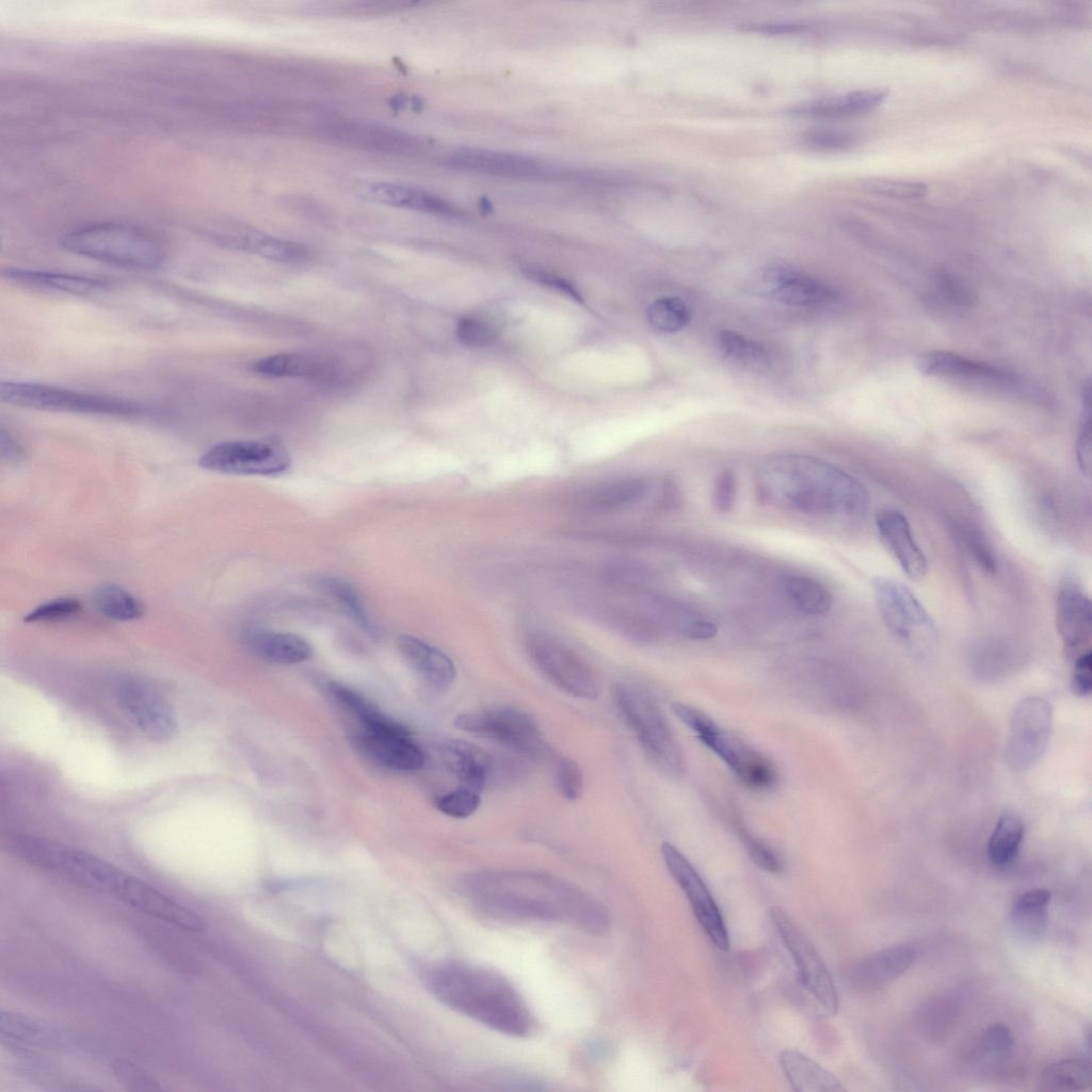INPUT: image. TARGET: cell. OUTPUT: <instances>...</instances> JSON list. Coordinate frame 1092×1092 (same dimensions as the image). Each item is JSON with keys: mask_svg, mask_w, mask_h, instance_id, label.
<instances>
[{"mask_svg": "<svg viewBox=\"0 0 1092 1092\" xmlns=\"http://www.w3.org/2000/svg\"><path fill=\"white\" fill-rule=\"evenodd\" d=\"M461 889L478 911L492 918L564 924L593 935H604L610 928L609 912L600 901L549 873L477 871L462 879Z\"/></svg>", "mask_w": 1092, "mask_h": 1092, "instance_id": "1", "label": "cell"}, {"mask_svg": "<svg viewBox=\"0 0 1092 1092\" xmlns=\"http://www.w3.org/2000/svg\"><path fill=\"white\" fill-rule=\"evenodd\" d=\"M757 499L768 505L810 515L862 516L866 488L854 477L814 456L773 454L756 476Z\"/></svg>", "mask_w": 1092, "mask_h": 1092, "instance_id": "2", "label": "cell"}, {"mask_svg": "<svg viewBox=\"0 0 1092 1092\" xmlns=\"http://www.w3.org/2000/svg\"><path fill=\"white\" fill-rule=\"evenodd\" d=\"M422 979L443 1005L502 1034L529 1037L534 1015L513 984L494 969L462 961L425 966Z\"/></svg>", "mask_w": 1092, "mask_h": 1092, "instance_id": "3", "label": "cell"}, {"mask_svg": "<svg viewBox=\"0 0 1092 1092\" xmlns=\"http://www.w3.org/2000/svg\"><path fill=\"white\" fill-rule=\"evenodd\" d=\"M60 244L76 255L129 269H158L167 258L166 246L157 235L117 222L73 227L62 234Z\"/></svg>", "mask_w": 1092, "mask_h": 1092, "instance_id": "4", "label": "cell"}, {"mask_svg": "<svg viewBox=\"0 0 1092 1092\" xmlns=\"http://www.w3.org/2000/svg\"><path fill=\"white\" fill-rule=\"evenodd\" d=\"M5 846L11 853L27 863L58 873L84 887L112 895L129 874L86 851L35 835H10Z\"/></svg>", "mask_w": 1092, "mask_h": 1092, "instance_id": "5", "label": "cell"}, {"mask_svg": "<svg viewBox=\"0 0 1092 1092\" xmlns=\"http://www.w3.org/2000/svg\"><path fill=\"white\" fill-rule=\"evenodd\" d=\"M613 701L649 762L668 777H681L686 771L682 752L654 697L635 684L619 682Z\"/></svg>", "mask_w": 1092, "mask_h": 1092, "instance_id": "6", "label": "cell"}, {"mask_svg": "<svg viewBox=\"0 0 1092 1092\" xmlns=\"http://www.w3.org/2000/svg\"><path fill=\"white\" fill-rule=\"evenodd\" d=\"M454 726L533 760L556 758L536 722L515 708L497 707L462 713L454 719Z\"/></svg>", "mask_w": 1092, "mask_h": 1092, "instance_id": "7", "label": "cell"}, {"mask_svg": "<svg viewBox=\"0 0 1092 1092\" xmlns=\"http://www.w3.org/2000/svg\"><path fill=\"white\" fill-rule=\"evenodd\" d=\"M0 399L20 407L77 414L121 416L140 410L123 399L31 382H1Z\"/></svg>", "mask_w": 1092, "mask_h": 1092, "instance_id": "8", "label": "cell"}, {"mask_svg": "<svg viewBox=\"0 0 1092 1092\" xmlns=\"http://www.w3.org/2000/svg\"><path fill=\"white\" fill-rule=\"evenodd\" d=\"M872 587L887 629L913 651L931 648L937 640L935 623L911 590L887 577L874 578Z\"/></svg>", "mask_w": 1092, "mask_h": 1092, "instance_id": "9", "label": "cell"}, {"mask_svg": "<svg viewBox=\"0 0 1092 1092\" xmlns=\"http://www.w3.org/2000/svg\"><path fill=\"white\" fill-rule=\"evenodd\" d=\"M526 649L535 668L557 688L582 700H595L600 692L596 673L588 661L560 639L533 632Z\"/></svg>", "mask_w": 1092, "mask_h": 1092, "instance_id": "10", "label": "cell"}, {"mask_svg": "<svg viewBox=\"0 0 1092 1092\" xmlns=\"http://www.w3.org/2000/svg\"><path fill=\"white\" fill-rule=\"evenodd\" d=\"M917 367L921 373L931 376L1041 402L1044 398L1042 391L1014 373L949 352L925 353L917 359Z\"/></svg>", "mask_w": 1092, "mask_h": 1092, "instance_id": "11", "label": "cell"}, {"mask_svg": "<svg viewBox=\"0 0 1092 1092\" xmlns=\"http://www.w3.org/2000/svg\"><path fill=\"white\" fill-rule=\"evenodd\" d=\"M770 916L782 942L791 954L802 983L829 1014L835 1015L838 1010V996L820 954L782 908H771Z\"/></svg>", "mask_w": 1092, "mask_h": 1092, "instance_id": "12", "label": "cell"}, {"mask_svg": "<svg viewBox=\"0 0 1092 1092\" xmlns=\"http://www.w3.org/2000/svg\"><path fill=\"white\" fill-rule=\"evenodd\" d=\"M199 466L229 475L273 476L287 470L289 453L280 446L260 440H228L210 447Z\"/></svg>", "mask_w": 1092, "mask_h": 1092, "instance_id": "13", "label": "cell"}, {"mask_svg": "<svg viewBox=\"0 0 1092 1092\" xmlns=\"http://www.w3.org/2000/svg\"><path fill=\"white\" fill-rule=\"evenodd\" d=\"M121 709L147 738L163 742L177 732V719L168 701L149 684L138 678L122 679L115 690Z\"/></svg>", "mask_w": 1092, "mask_h": 1092, "instance_id": "14", "label": "cell"}, {"mask_svg": "<svg viewBox=\"0 0 1092 1092\" xmlns=\"http://www.w3.org/2000/svg\"><path fill=\"white\" fill-rule=\"evenodd\" d=\"M661 854L670 873L685 893L694 916L711 943L721 950H727L729 936L722 913L696 869L676 847L669 842L661 845Z\"/></svg>", "mask_w": 1092, "mask_h": 1092, "instance_id": "15", "label": "cell"}, {"mask_svg": "<svg viewBox=\"0 0 1092 1092\" xmlns=\"http://www.w3.org/2000/svg\"><path fill=\"white\" fill-rule=\"evenodd\" d=\"M698 740L719 756L748 788L765 790L774 786L773 762L741 740L720 728L711 719L695 733Z\"/></svg>", "mask_w": 1092, "mask_h": 1092, "instance_id": "16", "label": "cell"}, {"mask_svg": "<svg viewBox=\"0 0 1092 1092\" xmlns=\"http://www.w3.org/2000/svg\"><path fill=\"white\" fill-rule=\"evenodd\" d=\"M750 288L757 296L796 307H823L837 300L829 285L782 267L758 270L751 277Z\"/></svg>", "mask_w": 1092, "mask_h": 1092, "instance_id": "17", "label": "cell"}, {"mask_svg": "<svg viewBox=\"0 0 1092 1092\" xmlns=\"http://www.w3.org/2000/svg\"><path fill=\"white\" fill-rule=\"evenodd\" d=\"M445 164L454 170L512 179H549L565 172L529 156L469 147L450 152Z\"/></svg>", "mask_w": 1092, "mask_h": 1092, "instance_id": "18", "label": "cell"}, {"mask_svg": "<svg viewBox=\"0 0 1092 1092\" xmlns=\"http://www.w3.org/2000/svg\"><path fill=\"white\" fill-rule=\"evenodd\" d=\"M209 241L224 247L244 251L275 261H298L307 257L302 244L279 239L251 227L230 222H212L199 227Z\"/></svg>", "mask_w": 1092, "mask_h": 1092, "instance_id": "19", "label": "cell"}, {"mask_svg": "<svg viewBox=\"0 0 1092 1092\" xmlns=\"http://www.w3.org/2000/svg\"><path fill=\"white\" fill-rule=\"evenodd\" d=\"M323 134L344 146L383 154L410 155L419 150L421 143L413 134L373 123L337 119L323 126Z\"/></svg>", "mask_w": 1092, "mask_h": 1092, "instance_id": "20", "label": "cell"}, {"mask_svg": "<svg viewBox=\"0 0 1092 1092\" xmlns=\"http://www.w3.org/2000/svg\"><path fill=\"white\" fill-rule=\"evenodd\" d=\"M1056 626L1069 658L1087 652L1092 632V610L1089 596L1073 579H1065L1056 597ZM1089 651V649H1088Z\"/></svg>", "mask_w": 1092, "mask_h": 1092, "instance_id": "21", "label": "cell"}, {"mask_svg": "<svg viewBox=\"0 0 1092 1092\" xmlns=\"http://www.w3.org/2000/svg\"><path fill=\"white\" fill-rule=\"evenodd\" d=\"M1049 728L1050 711L1046 702L1028 698L1017 706L1008 744L1014 767L1026 768L1038 759L1046 745Z\"/></svg>", "mask_w": 1092, "mask_h": 1092, "instance_id": "22", "label": "cell"}, {"mask_svg": "<svg viewBox=\"0 0 1092 1092\" xmlns=\"http://www.w3.org/2000/svg\"><path fill=\"white\" fill-rule=\"evenodd\" d=\"M114 896L143 913L187 931L199 932L206 927L204 919L196 913L130 874L127 876Z\"/></svg>", "mask_w": 1092, "mask_h": 1092, "instance_id": "23", "label": "cell"}, {"mask_svg": "<svg viewBox=\"0 0 1092 1092\" xmlns=\"http://www.w3.org/2000/svg\"><path fill=\"white\" fill-rule=\"evenodd\" d=\"M918 951L908 944L879 950L855 963L849 980L861 992L881 990L902 976L916 961Z\"/></svg>", "mask_w": 1092, "mask_h": 1092, "instance_id": "24", "label": "cell"}, {"mask_svg": "<svg viewBox=\"0 0 1092 1092\" xmlns=\"http://www.w3.org/2000/svg\"><path fill=\"white\" fill-rule=\"evenodd\" d=\"M879 536L903 572L912 579L927 573V559L916 543L906 517L894 509L880 510L876 515Z\"/></svg>", "mask_w": 1092, "mask_h": 1092, "instance_id": "25", "label": "cell"}, {"mask_svg": "<svg viewBox=\"0 0 1092 1092\" xmlns=\"http://www.w3.org/2000/svg\"><path fill=\"white\" fill-rule=\"evenodd\" d=\"M441 757L461 786L481 792L500 770L485 750L466 740L450 739L441 745Z\"/></svg>", "mask_w": 1092, "mask_h": 1092, "instance_id": "26", "label": "cell"}, {"mask_svg": "<svg viewBox=\"0 0 1092 1092\" xmlns=\"http://www.w3.org/2000/svg\"><path fill=\"white\" fill-rule=\"evenodd\" d=\"M353 743L381 765L398 771H416L424 764V754L411 735L364 730Z\"/></svg>", "mask_w": 1092, "mask_h": 1092, "instance_id": "27", "label": "cell"}, {"mask_svg": "<svg viewBox=\"0 0 1092 1092\" xmlns=\"http://www.w3.org/2000/svg\"><path fill=\"white\" fill-rule=\"evenodd\" d=\"M2 276L28 289L77 296L97 295L110 287L105 279L23 268L4 269Z\"/></svg>", "mask_w": 1092, "mask_h": 1092, "instance_id": "28", "label": "cell"}, {"mask_svg": "<svg viewBox=\"0 0 1092 1092\" xmlns=\"http://www.w3.org/2000/svg\"><path fill=\"white\" fill-rule=\"evenodd\" d=\"M397 646L407 664L431 687L444 690L454 681V663L443 651L408 635L400 636Z\"/></svg>", "mask_w": 1092, "mask_h": 1092, "instance_id": "29", "label": "cell"}, {"mask_svg": "<svg viewBox=\"0 0 1092 1092\" xmlns=\"http://www.w3.org/2000/svg\"><path fill=\"white\" fill-rule=\"evenodd\" d=\"M363 196L371 202L424 213L450 216L455 209L441 197L423 189L390 181H375L363 188Z\"/></svg>", "mask_w": 1092, "mask_h": 1092, "instance_id": "30", "label": "cell"}, {"mask_svg": "<svg viewBox=\"0 0 1092 1092\" xmlns=\"http://www.w3.org/2000/svg\"><path fill=\"white\" fill-rule=\"evenodd\" d=\"M245 642L259 658L276 664L301 663L311 655L308 642L289 632L251 630L245 635Z\"/></svg>", "mask_w": 1092, "mask_h": 1092, "instance_id": "31", "label": "cell"}, {"mask_svg": "<svg viewBox=\"0 0 1092 1092\" xmlns=\"http://www.w3.org/2000/svg\"><path fill=\"white\" fill-rule=\"evenodd\" d=\"M782 1070L797 1092L844 1091L841 1082L830 1071L797 1050H784L780 1055Z\"/></svg>", "mask_w": 1092, "mask_h": 1092, "instance_id": "32", "label": "cell"}, {"mask_svg": "<svg viewBox=\"0 0 1092 1092\" xmlns=\"http://www.w3.org/2000/svg\"><path fill=\"white\" fill-rule=\"evenodd\" d=\"M1050 899V892L1044 888L1027 890L1015 899L1010 911V922L1019 938L1033 942L1044 935Z\"/></svg>", "mask_w": 1092, "mask_h": 1092, "instance_id": "33", "label": "cell"}, {"mask_svg": "<svg viewBox=\"0 0 1092 1092\" xmlns=\"http://www.w3.org/2000/svg\"><path fill=\"white\" fill-rule=\"evenodd\" d=\"M258 374L278 378H326L334 372L333 363L305 353H278L260 358L252 365Z\"/></svg>", "mask_w": 1092, "mask_h": 1092, "instance_id": "34", "label": "cell"}, {"mask_svg": "<svg viewBox=\"0 0 1092 1092\" xmlns=\"http://www.w3.org/2000/svg\"><path fill=\"white\" fill-rule=\"evenodd\" d=\"M649 491V483L641 477H624L604 482L585 494L584 503L598 511H614L641 501Z\"/></svg>", "mask_w": 1092, "mask_h": 1092, "instance_id": "35", "label": "cell"}, {"mask_svg": "<svg viewBox=\"0 0 1092 1092\" xmlns=\"http://www.w3.org/2000/svg\"><path fill=\"white\" fill-rule=\"evenodd\" d=\"M888 96L883 87L858 90L832 98L822 99L799 109L815 116L844 117L868 113L878 108Z\"/></svg>", "mask_w": 1092, "mask_h": 1092, "instance_id": "36", "label": "cell"}, {"mask_svg": "<svg viewBox=\"0 0 1092 1092\" xmlns=\"http://www.w3.org/2000/svg\"><path fill=\"white\" fill-rule=\"evenodd\" d=\"M327 689L338 703L360 721L365 730L403 733L407 729L400 722L384 714L356 690L338 681H331Z\"/></svg>", "mask_w": 1092, "mask_h": 1092, "instance_id": "37", "label": "cell"}, {"mask_svg": "<svg viewBox=\"0 0 1092 1092\" xmlns=\"http://www.w3.org/2000/svg\"><path fill=\"white\" fill-rule=\"evenodd\" d=\"M1091 1064L1086 1059L1067 1058L1056 1061L1041 1073L1042 1091H1083L1091 1087Z\"/></svg>", "mask_w": 1092, "mask_h": 1092, "instance_id": "38", "label": "cell"}, {"mask_svg": "<svg viewBox=\"0 0 1092 1092\" xmlns=\"http://www.w3.org/2000/svg\"><path fill=\"white\" fill-rule=\"evenodd\" d=\"M784 593L791 604L801 612L818 616L830 611L833 596L820 581L807 576H788L785 578Z\"/></svg>", "mask_w": 1092, "mask_h": 1092, "instance_id": "39", "label": "cell"}, {"mask_svg": "<svg viewBox=\"0 0 1092 1092\" xmlns=\"http://www.w3.org/2000/svg\"><path fill=\"white\" fill-rule=\"evenodd\" d=\"M316 584L321 592L335 600L365 632L372 638L378 636L375 624L370 619L357 591L349 581L339 577L321 576L316 580Z\"/></svg>", "mask_w": 1092, "mask_h": 1092, "instance_id": "40", "label": "cell"}, {"mask_svg": "<svg viewBox=\"0 0 1092 1092\" xmlns=\"http://www.w3.org/2000/svg\"><path fill=\"white\" fill-rule=\"evenodd\" d=\"M1023 836L1021 818L1011 813L1001 815L989 839V860L996 866L1010 864L1018 854Z\"/></svg>", "mask_w": 1092, "mask_h": 1092, "instance_id": "41", "label": "cell"}, {"mask_svg": "<svg viewBox=\"0 0 1092 1092\" xmlns=\"http://www.w3.org/2000/svg\"><path fill=\"white\" fill-rule=\"evenodd\" d=\"M717 339L721 353L729 362L751 371L768 368L770 357L760 343L733 331H721Z\"/></svg>", "mask_w": 1092, "mask_h": 1092, "instance_id": "42", "label": "cell"}, {"mask_svg": "<svg viewBox=\"0 0 1092 1092\" xmlns=\"http://www.w3.org/2000/svg\"><path fill=\"white\" fill-rule=\"evenodd\" d=\"M92 599L102 615L114 621H133L144 613L143 604L116 584L105 583L97 587L93 592Z\"/></svg>", "mask_w": 1092, "mask_h": 1092, "instance_id": "43", "label": "cell"}, {"mask_svg": "<svg viewBox=\"0 0 1092 1092\" xmlns=\"http://www.w3.org/2000/svg\"><path fill=\"white\" fill-rule=\"evenodd\" d=\"M0 1030L10 1038L36 1044H53L57 1032L52 1027L25 1015L1 1012Z\"/></svg>", "mask_w": 1092, "mask_h": 1092, "instance_id": "44", "label": "cell"}, {"mask_svg": "<svg viewBox=\"0 0 1092 1092\" xmlns=\"http://www.w3.org/2000/svg\"><path fill=\"white\" fill-rule=\"evenodd\" d=\"M647 320L661 333H675L686 327L691 319L687 304L677 296L656 300L647 308Z\"/></svg>", "mask_w": 1092, "mask_h": 1092, "instance_id": "45", "label": "cell"}, {"mask_svg": "<svg viewBox=\"0 0 1092 1092\" xmlns=\"http://www.w3.org/2000/svg\"><path fill=\"white\" fill-rule=\"evenodd\" d=\"M957 539L976 563L989 574L997 571L994 552L984 537L971 526L956 524L952 527Z\"/></svg>", "mask_w": 1092, "mask_h": 1092, "instance_id": "46", "label": "cell"}, {"mask_svg": "<svg viewBox=\"0 0 1092 1092\" xmlns=\"http://www.w3.org/2000/svg\"><path fill=\"white\" fill-rule=\"evenodd\" d=\"M480 803L479 791L460 786L441 796L436 802V807L449 817L464 819L476 813Z\"/></svg>", "mask_w": 1092, "mask_h": 1092, "instance_id": "47", "label": "cell"}, {"mask_svg": "<svg viewBox=\"0 0 1092 1092\" xmlns=\"http://www.w3.org/2000/svg\"><path fill=\"white\" fill-rule=\"evenodd\" d=\"M555 780L560 794L565 800L576 801L580 798L583 788V777L581 769L576 761L568 757H556Z\"/></svg>", "mask_w": 1092, "mask_h": 1092, "instance_id": "48", "label": "cell"}, {"mask_svg": "<svg viewBox=\"0 0 1092 1092\" xmlns=\"http://www.w3.org/2000/svg\"><path fill=\"white\" fill-rule=\"evenodd\" d=\"M736 825V831L752 862L765 871L780 873L783 865L774 850L748 832L744 826H740L738 823Z\"/></svg>", "mask_w": 1092, "mask_h": 1092, "instance_id": "49", "label": "cell"}, {"mask_svg": "<svg viewBox=\"0 0 1092 1092\" xmlns=\"http://www.w3.org/2000/svg\"><path fill=\"white\" fill-rule=\"evenodd\" d=\"M112 1072L116 1079L131 1091H161L162 1087L149 1073L136 1064L117 1059L112 1063Z\"/></svg>", "mask_w": 1092, "mask_h": 1092, "instance_id": "50", "label": "cell"}, {"mask_svg": "<svg viewBox=\"0 0 1092 1092\" xmlns=\"http://www.w3.org/2000/svg\"><path fill=\"white\" fill-rule=\"evenodd\" d=\"M81 610L79 600L60 597L38 605L25 616L27 623L55 622L69 619Z\"/></svg>", "mask_w": 1092, "mask_h": 1092, "instance_id": "51", "label": "cell"}, {"mask_svg": "<svg viewBox=\"0 0 1092 1092\" xmlns=\"http://www.w3.org/2000/svg\"><path fill=\"white\" fill-rule=\"evenodd\" d=\"M870 192L897 199H918L928 192V187L918 181L874 179L867 184Z\"/></svg>", "mask_w": 1092, "mask_h": 1092, "instance_id": "52", "label": "cell"}, {"mask_svg": "<svg viewBox=\"0 0 1092 1092\" xmlns=\"http://www.w3.org/2000/svg\"><path fill=\"white\" fill-rule=\"evenodd\" d=\"M1082 415L1078 430L1077 441H1076V455L1078 466L1081 472L1090 477L1091 475V401H1090V387L1086 388L1083 392L1082 403Z\"/></svg>", "mask_w": 1092, "mask_h": 1092, "instance_id": "53", "label": "cell"}, {"mask_svg": "<svg viewBox=\"0 0 1092 1092\" xmlns=\"http://www.w3.org/2000/svg\"><path fill=\"white\" fill-rule=\"evenodd\" d=\"M456 336L461 343L471 348L488 346L495 339V330L485 321L465 317L456 325Z\"/></svg>", "mask_w": 1092, "mask_h": 1092, "instance_id": "54", "label": "cell"}, {"mask_svg": "<svg viewBox=\"0 0 1092 1092\" xmlns=\"http://www.w3.org/2000/svg\"><path fill=\"white\" fill-rule=\"evenodd\" d=\"M1013 1043L1012 1031L1001 1023L989 1026L982 1035V1048L994 1058L1006 1057L1011 1051Z\"/></svg>", "mask_w": 1092, "mask_h": 1092, "instance_id": "55", "label": "cell"}, {"mask_svg": "<svg viewBox=\"0 0 1092 1092\" xmlns=\"http://www.w3.org/2000/svg\"><path fill=\"white\" fill-rule=\"evenodd\" d=\"M737 480L730 470L717 475L712 486V502L720 512H729L736 502Z\"/></svg>", "mask_w": 1092, "mask_h": 1092, "instance_id": "56", "label": "cell"}, {"mask_svg": "<svg viewBox=\"0 0 1092 1092\" xmlns=\"http://www.w3.org/2000/svg\"><path fill=\"white\" fill-rule=\"evenodd\" d=\"M1092 655L1090 651L1080 654L1075 658L1074 673L1072 677V691L1078 696L1090 694L1092 687Z\"/></svg>", "mask_w": 1092, "mask_h": 1092, "instance_id": "57", "label": "cell"}, {"mask_svg": "<svg viewBox=\"0 0 1092 1092\" xmlns=\"http://www.w3.org/2000/svg\"><path fill=\"white\" fill-rule=\"evenodd\" d=\"M807 140L814 146L828 149L847 148L854 142L850 134L833 130L813 131L808 134Z\"/></svg>", "mask_w": 1092, "mask_h": 1092, "instance_id": "58", "label": "cell"}, {"mask_svg": "<svg viewBox=\"0 0 1092 1092\" xmlns=\"http://www.w3.org/2000/svg\"><path fill=\"white\" fill-rule=\"evenodd\" d=\"M680 632L688 639L707 640L716 637L718 627L708 620L691 619L681 623Z\"/></svg>", "mask_w": 1092, "mask_h": 1092, "instance_id": "59", "label": "cell"}, {"mask_svg": "<svg viewBox=\"0 0 1092 1092\" xmlns=\"http://www.w3.org/2000/svg\"><path fill=\"white\" fill-rule=\"evenodd\" d=\"M527 275L539 283L550 286L552 288L560 290L563 293L568 294L571 298L578 302H582V298L580 293L576 290V288L561 277L539 271H528Z\"/></svg>", "mask_w": 1092, "mask_h": 1092, "instance_id": "60", "label": "cell"}, {"mask_svg": "<svg viewBox=\"0 0 1092 1092\" xmlns=\"http://www.w3.org/2000/svg\"><path fill=\"white\" fill-rule=\"evenodd\" d=\"M940 287L949 300L956 304L965 305L970 302V296L965 288L951 276L944 274L940 276Z\"/></svg>", "mask_w": 1092, "mask_h": 1092, "instance_id": "61", "label": "cell"}, {"mask_svg": "<svg viewBox=\"0 0 1092 1092\" xmlns=\"http://www.w3.org/2000/svg\"><path fill=\"white\" fill-rule=\"evenodd\" d=\"M0 441H1V453H2L3 457H5L6 460H10V461H12V460L16 461V460H19L22 456L23 452H22V449H21L20 445L3 428L1 429V433H0Z\"/></svg>", "mask_w": 1092, "mask_h": 1092, "instance_id": "62", "label": "cell"}]
</instances>
